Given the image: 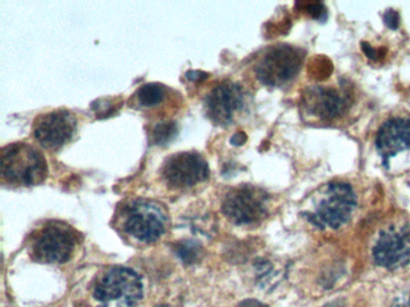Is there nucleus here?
<instances>
[{"mask_svg": "<svg viewBox=\"0 0 410 307\" xmlns=\"http://www.w3.org/2000/svg\"><path fill=\"white\" fill-rule=\"evenodd\" d=\"M356 207L353 186L345 181H331L315 191L312 209L303 212V216L320 229H338L350 221Z\"/></svg>", "mask_w": 410, "mask_h": 307, "instance_id": "1", "label": "nucleus"}, {"mask_svg": "<svg viewBox=\"0 0 410 307\" xmlns=\"http://www.w3.org/2000/svg\"><path fill=\"white\" fill-rule=\"evenodd\" d=\"M363 51L365 52V54H366L369 59H372V60H376V59H379V57H382V54H380V51H378L376 48H373L372 46L367 43H363Z\"/></svg>", "mask_w": 410, "mask_h": 307, "instance_id": "19", "label": "nucleus"}, {"mask_svg": "<svg viewBox=\"0 0 410 307\" xmlns=\"http://www.w3.org/2000/svg\"><path fill=\"white\" fill-rule=\"evenodd\" d=\"M299 6H302V10H305L310 17L315 19H326V8L324 4L318 3V1H310V3H299Z\"/></svg>", "mask_w": 410, "mask_h": 307, "instance_id": "16", "label": "nucleus"}, {"mask_svg": "<svg viewBox=\"0 0 410 307\" xmlns=\"http://www.w3.org/2000/svg\"><path fill=\"white\" fill-rule=\"evenodd\" d=\"M75 130V117L69 111L61 109L36 118L34 123V137L41 147L56 150L72 139Z\"/></svg>", "mask_w": 410, "mask_h": 307, "instance_id": "11", "label": "nucleus"}, {"mask_svg": "<svg viewBox=\"0 0 410 307\" xmlns=\"http://www.w3.org/2000/svg\"><path fill=\"white\" fill-rule=\"evenodd\" d=\"M239 307H268V305L260 303L258 300L249 299V300H244V303L239 304Z\"/></svg>", "mask_w": 410, "mask_h": 307, "instance_id": "20", "label": "nucleus"}, {"mask_svg": "<svg viewBox=\"0 0 410 307\" xmlns=\"http://www.w3.org/2000/svg\"><path fill=\"white\" fill-rule=\"evenodd\" d=\"M390 307H410V294L404 293L398 295L392 300Z\"/></svg>", "mask_w": 410, "mask_h": 307, "instance_id": "18", "label": "nucleus"}, {"mask_svg": "<svg viewBox=\"0 0 410 307\" xmlns=\"http://www.w3.org/2000/svg\"><path fill=\"white\" fill-rule=\"evenodd\" d=\"M93 295L99 307H134L142 299V280L129 268H111L96 281Z\"/></svg>", "mask_w": 410, "mask_h": 307, "instance_id": "3", "label": "nucleus"}, {"mask_svg": "<svg viewBox=\"0 0 410 307\" xmlns=\"http://www.w3.org/2000/svg\"><path fill=\"white\" fill-rule=\"evenodd\" d=\"M47 175V163L41 152L25 143H14L1 150V178L16 186L41 183Z\"/></svg>", "mask_w": 410, "mask_h": 307, "instance_id": "2", "label": "nucleus"}, {"mask_svg": "<svg viewBox=\"0 0 410 307\" xmlns=\"http://www.w3.org/2000/svg\"><path fill=\"white\" fill-rule=\"evenodd\" d=\"M374 263L387 270L403 269L410 264V226L391 225L382 229L373 246Z\"/></svg>", "mask_w": 410, "mask_h": 307, "instance_id": "5", "label": "nucleus"}, {"mask_svg": "<svg viewBox=\"0 0 410 307\" xmlns=\"http://www.w3.org/2000/svg\"><path fill=\"white\" fill-rule=\"evenodd\" d=\"M268 196L263 190L244 185L233 189L223 203L225 216L236 225H253L268 213Z\"/></svg>", "mask_w": 410, "mask_h": 307, "instance_id": "6", "label": "nucleus"}, {"mask_svg": "<svg viewBox=\"0 0 410 307\" xmlns=\"http://www.w3.org/2000/svg\"><path fill=\"white\" fill-rule=\"evenodd\" d=\"M246 139H247V137L244 136V133H237L233 137L231 142L234 143L235 146H239V144L246 142Z\"/></svg>", "mask_w": 410, "mask_h": 307, "instance_id": "21", "label": "nucleus"}, {"mask_svg": "<svg viewBox=\"0 0 410 307\" xmlns=\"http://www.w3.org/2000/svg\"><path fill=\"white\" fill-rule=\"evenodd\" d=\"M302 107L310 117L327 123L339 118L348 111L350 98L345 90L314 85L303 91Z\"/></svg>", "mask_w": 410, "mask_h": 307, "instance_id": "9", "label": "nucleus"}, {"mask_svg": "<svg viewBox=\"0 0 410 307\" xmlns=\"http://www.w3.org/2000/svg\"><path fill=\"white\" fill-rule=\"evenodd\" d=\"M160 307H169V306H160Z\"/></svg>", "mask_w": 410, "mask_h": 307, "instance_id": "23", "label": "nucleus"}, {"mask_svg": "<svg viewBox=\"0 0 410 307\" xmlns=\"http://www.w3.org/2000/svg\"><path fill=\"white\" fill-rule=\"evenodd\" d=\"M177 126L175 123H162L158 124L157 126L153 130V141L162 146L170 142L173 137L176 136Z\"/></svg>", "mask_w": 410, "mask_h": 307, "instance_id": "15", "label": "nucleus"}, {"mask_svg": "<svg viewBox=\"0 0 410 307\" xmlns=\"http://www.w3.org/2000/svg\"><path fill=\"white\" fill-rule=\"evenodd\" d=\"M166 95V88L158 83H148L144 84L136 91L135 98L138 106L144 109H152L162 102Z\"/></svg>", "mask_w": 410, "mask_h": 307, "instance_id": "14", "label": "nucleus"}, {"mask_svg": "<svg viewBox=\"0 0 410 307\" xmlns=\"http://www.w3.org/2000/svg\"><path fill=\"white\" fill-rule=\"evenodd\" d=\"M324 307H345L344 306V303L342 300H334V302H331V303L326 304Z\"/></svg>", "mask_w": 410, "mask_h": 307, "instance_id": "22", "label": "nucleus"}, {"mask_svg": "<svg viewBox=\"0 0 410 307\" xmlns=\"http://www.w3.org/2000/svg\"><path fill=\"white\" fill-rule=\"evenodd\" d=\"M305 53L289 45H277L268 48L260 58L255 73L263 84L281 87L295 78L300 72Z\"/></svg>", "mask_w": 410, "mask_h": 307, "instance_id": "4", "label": "nucleus"}, {"mask_svg": "<svg viewBox=\"0 0 410 307\" xmlns=\"http://www.w3.org/2000/svg\"><path fill=\"white\" fill-rule=\"evenodd\" d=\"M166 223V213L152 201L134 202L125 212V231L143 242L158 240L165 233Z\"/></svg>", "mask_w": 410, "mask_h": 307, "instance_id": "7", "label": "nucleus"}, {"mask_svg": "<svg viewBox=\"0 0 410 307\" xmlns=\"http://www.w3.org/2000/svg\"><path fill=\"white\" fill-rule=\"evenodd\" d=\"M162 177L172 187L186 189L206 180L208 166L197 152H178L164 163Z\"/></svg>", "mask_w": 410, "mask_h": 307, "instance_id": "10", "label": "nucleus"}, {"mask_svg": "<svg viewBox=\"0 0 410 307\" xmlns=\"http://www.w3.org/2000/svg\"><path fill=\"white\" fill-rule=\"evenodd\" d=\"M244 104V93L239 85L233 82H223L215 85L206 96L205 111L207 117L218 125H228L234 120Z\"/></svg>", "mask_w": 410, "mask_h": 307, "instance_id": "12", "label": "nucleus"}, {"mask_svg": "<svg viewBox=\"0 0 410 307\" xmlns=\"http://www.w3.org/2000/svg\"><path fill=\"white\" fill-rule=\"evenodd\" d=\"M76 244L74 231L67 225L53 223L39 231L33 241V255L41 263H64Z\"/></svg>", "mask_w": 410, "mask_h": 307, "instance_id": "8", "label": "nucleus"}, {"mask_svg": "<svg viewBox=\"0 0 410 307\" xmlns=\"http://www.w3.org/2000/svg\"><path fill=\"white\" fill-rule=\"evenodd\" d=\"M376 147L385 167L393 156L410 149V119L396 117L382 124L378 130Z\"/></svg>", "mask_w": 410, "mask_h": 307, "instance_id": "13", "label": "nucleus"}, {"mask_svg": "<svg viewBox=\"0 0 410 307\" xmlns=\"http://www.w3.org/2000/svg\"><path fill=\"white\" fill-rule=\"evenodd\" d=\"M384 22L387 25V28L396 30L400 25V14L395 10H387L384 14Z\"/></svg>", "mask_w": 410, "mask_h": 307, "instance_id": "17", "label": "nucleus"}]
</instances>
